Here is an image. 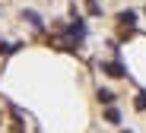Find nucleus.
<instances>
[{
	"instance_id": "obj_1",
	"label": "nucleus",
	"mask_w": 146,
	"mask_h": 133,
	"mask_svg": "<svg viewBox=\"0 0 146 133\" xmlns=\"http://www.w3.org/2000/svg\"><path fill=\"white\" fill-rule=\"evenodd\" d=\"M99 67H102V73H111L114 79H127V70H124L121 60H114V64H99Z\"/></svg>"
},
{
	"instance_id": "obj_2",
	"label": "nucleus",
	"mask_w": 146,
	"mask_h": 133,
	"mask_svg": "<svg viewBox=\"0 0 146 133\" xmlns=\"http://www.w3.org/2000/svg\"><path fill=\"white\" fill-rule=\"evenodd\" d=\"M22 19H26V22L32 25L35 32H44V22H41V16H38L35 10H22Z\"/></svg>"
},
{
	"instance_id": "obj_3",
	"label": "nucleus",
	"mask_w": 146,
	"mask_h": 133,
	"mask_svg": "<svg viewBox=\"0 0 146 133\" xmlns=\"http://www.w3.org/2000/svg\"><path fill=\"white\" fill-rule=\"evenodd\" d=\"M105 120L108 124H121V111L117 108H105Z\"/></svg>"
},
{
	"instance_id": "obj_4",
	"label": "nucleus",
	"mask_w": 146,
	"mask_h": 133,
	"mask_svg": "<svg viewBox=\"0 0 146 133\" xmlns=\"http://www.w3.org/2000/svg\"><path fill=\"white\" fill-rule=\"evenodd\" d=\"M19 51V44H7V41H0V57H10V54H16Z\"/></svg>"
},
{
	"instance_id": "obj_5",
	"label": "nucleus",
	"mask_w": 146,
	"mask_h": 133,
	"mask_svg": "<svg viewBox=\"0 0 146 133\" xmlns=\"http://www.w3.org/2000/svg\"><path fill=\"white\" fill-rule=\"evenodd\" d=\"M95 95H99V101H102V105H111V98H114V92H111V89H99Z\"/></svg>"
},
{
	"instance_id": "obj_6",
	"label": "nucleus",
	"mask_w": 146,
	"mask_h": 133,
	"mask_svg": "<svg viewBox=\"0 0 146 133\" xmlns=\"http://www.w3.org/2000/svg\"><path fill=\"white\" fill-rule=\"evenodd\" d=\"M133 105H137V111H146V92H140V95H137V101H133Z\"/></svg>"
},
{
	"instance_id": "obj_7",
	"label": "nucleus",
	"mask_w": 146,
	"mask_h": 133,
	"mask_svg": "<svg viewBox=\"0 0 146 133\" xmlns=\"http://www.w3.org/2000/svg\"><path fill=\"white\" fill-rule=\"evenodd\" d=\"M121 133H133V130H121Z\"/></svg>"
}]
</instances>
